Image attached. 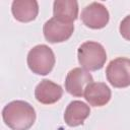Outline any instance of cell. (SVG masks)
Masks as SVG:
<instances>
[{
    "label": "cell",
    "mask_w": 130,
    "mask_h": 130,
    "mask_svg": "<svg viewBox=\"0 0 130 130\" xmlns=\"http://www.w3.org/2000/svg\"><path fill=\"white\" fill-rule=\"evenodd\" d=\"M2 118L11 130H28L36 121V111L24 101H13L3 108Z\"/></svg>",
    "instance_id": "6da1fadb"
},
{
    "label": "cell",
    "mask_w": 130,
    "mask_h": 130,
    "mask_svg": "<svg viewBox=\"0 0 130 130\" xmlns=\"http://www.w3.org/2000/svg\"><path fill=\"white\" fill-rule=\"evenodd\" d=\"M77 57L83 69L87 71H96L104 67L107 60V53L100 43L88 41L79 46Z\"/></svg>",
    "instance_id": "7a4b0ae2"
},
{
    "label": "cell",
    "mask_w": 130,
    "mask_h": 130,
    "mask_svg": "<svg viewBox=\"0 0 130 130\" xmlns=\"http://www.w3.org/2000/svg\"><path fill=\"white\" fill-rule=\"evenodd\" d=\"M28 68L38 75L49 74L55 65V55L47 45H38L27 54Z\"/></svg>",
    "instance_id": "3957f363"
},
{
    "label": "cell",
    "mask_w": 130,
    "mask_h": 130,
    "mask_svg": "<svg viewBox=\"0 0 130 130\" xmlns=\"http://www.w3.org/2000/svg\"><path fill=\"white\" fill-rule=\"evenodd\" d=\"M108 81L117 88L130 85V59L119 57L112 60L106 69Z\"/></svg>",
    "instance_id": "277c9868"
},
{
    "label": "cell",
    "mask_w": 130,
    "mask_h": 130,
    "mask_svg": "<svg viewBox=\"0 0 130 130\" xmlns=\"http://www.w3.org/2000/svg\"><path fill=\"white\" fill-rule=\"evenodd\" d=\"M80 17L82 22L87 27L100 29L108 24L110 14L104 4L100 2H92L82 9Z\"/></svg>",
    "instance_id": "5b68a950"
},
{
    "label": "cell",
    "mask_w": 130,
    "mask_h": 130,
    "mask_svg": "<svg viewBox=\"0 0 130 130\" xmlns=\"http://www.w3.org/2000/svg\"><path fill=\"white\" fill-rule=\"evenodd\" d=\"M74 24L64 22L55 17L47 20L43 27L45 39L50 43H62L67 41L73 34Z\"/></svg>",
    "instance_id": "8992f818"
},
{
    "label": "cell",
    "mask_w": 130,
    "mask_h": 130,
    "mask_svg": "<svg viewBox=\"0 0 130 130\" xmlns=\"http://www.w3.org/2000/svg\"><path fill=\"white\" fill-rule=\"evenodd\" d=\"M91 82H93L91 74L83 68L76 67L68 72L65 79V89L73 96H82L86 86Z\"/></svg>",
    "instance_id": "52a82bcc"
},
{
    "label": "cell",
    "mask_w": 130,
    "mask_h": 130,
    "mask_svg": "<svg viewBox=\"0 0 130 130\" xmlns=\"http://www.w3.org/2000/svg\"><path fill=\"white\" fill-rule=\"evenodd\" d=\"M62 94H63L62 87L59 84L49 79L42 80L35 89L36 100L44 105L55 104L62 98Z\"/></svg>",
    "instance_id": "ba28073f"
},
{
    "label": "cell",
    "mask_w": 130,
    "mask_h": 130,
    "mask_svg": "<svg viewBox=\"0 0 130 130\" xmlns=\"http://www.w3.org/2000/svg\"><path fill=\"white\" fill-rule=\"evenodd\" d=\"M111 89L104 82H91L84 90L86 102L92 107H103L111 100Z\"/></svg>",
    "instance_id": "9c48e42d"
},
{
    "label": "cell",
    "mask_w": 130,
    "mask_h": 130,
    "mask_svg": "<svg viewBox=\"0 0 130 130\" xmlns=\"http://www.w3.org/2000/svg\"><path fill=\"white\" fill-rule=\"evenodd\" d=\"M14 18L20 22H29L38 16L39 4L35 0H15L11 5Z\"/></svg>",
    "instance_id": "30bf717a"
},
{
    "label": "cell",
    "mask_w": 130,
    "mask_h": 130,
    "mask_svg": "<svg viewBox=\"0 0 130 130\" xmlns=\"http://www.w3.org/2000/svg\"><path fill=\"white\" fill-rule=\"evenodd\" d=\"M89 114L90 109L85 103L81 101H73L67 106L65 110L64 120L68 126L76 127L82 125Z\"/></svg>",
    "instance_id": "8fae6325"
},
{
    "label": "cell",
    "mask_w": 130,
    "mask_h": 130,
    "mask_svg": "<svg viewBox=\"0 0 130 130\" xmlns=\"http://www.w3.org/2000/svg\"><path fill=\"white\" fill-rule=\"evenodd\" d=\"M53 14L61 21L73 23L78 16V3L74 0H56L53 4Z\"/></svg>",
    "instance_id": "7c38bea8"
},
{
    "label": "cell",
    "mask_w": 130,
    "mask_h": 130,
    "mask_svg": "<svg viewBox=\"0 0 130 130\" xmlns=\"http://www.w3.org/2000/svg\"><path fill=\"white\" fill-rule=\"evenodd\" d=\"M120 34L121 36L127 40L130 41V14L127 15L120 23V27H119Z\"/></svg>",
    "instance_id": "4fadbf2b"
}]
</instances>
